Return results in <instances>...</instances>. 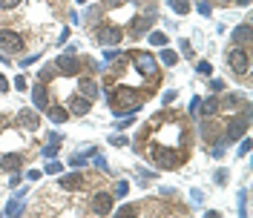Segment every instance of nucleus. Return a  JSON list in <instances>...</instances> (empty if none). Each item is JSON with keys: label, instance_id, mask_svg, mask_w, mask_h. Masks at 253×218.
Here are the masks:
<instances>
[{"label": "nucleus", "instance_id": "f257e3e1", "mask_svg": "<svg viewBox=\"0 0 253 218\" xmlns=\"http://www.w3.org/2000/svg\"><path fill=\"white\" fill-rule=\"evenodd\" d=\"M144 98H147V95L138 92V89L118 86V89L110 92V109L115 112V118H121V115H135V112L144 107Z\"/></svg>", "mask_w": 253, "mask_h": 218}, {"label": "nucleus", "instance_id": "f03ea898", "mask_svg": "<svg viewBox=\"0 0 253 218\" xmlns=\"http://www.w3.org/2000/svg\"><path fill=\"white\" fill-rule=\"evenodd\" d=\"M126 55H132V61H135V69H138L141 75H147V78L156 83L158 75H161V69H158L156 55H153V52H147V49H135V52H126Z\"/></svg>", "mask_w": 253, "mask_h": 218}, {"label": "nucleus", "instance_id": "7ed1b4c3", "mask_svg": "<svg viewBox=\"0 0 253 218\" xmlns=\"http://www.w3.org/2000/svg\"><path fill=\"white\" fill-rule=\"evenodd\" d=\"M55 69L61 72L63 78H75L81 75V58H78V49L75 46H66L58 55V61H55Z\"/></svg>", "mask_w": 253, "mask_h": 218}, {"label": "nucleus", "instance_id": "20e7f679", "mask_svg": "<svg viewBox=\"0 0 253 218\" xmlns=\"http://www.w3.org/2000/svg\"><path fill=\"white\" fill-rule=\"evenodd\" d=\"M227 66L236 72L239 78H245L251 72V49L248 46H230L227 52Z\"/></svg>", "mask_w": 253, "mask_h": 218}, {"label": "nucleus", "instance_id": "39448f33", "mask_svg": "<svg viewBox=\"0 0 253 218\" xmlns=\"http://www.w3.org/2000/svg\"><path fill=\"white\" fill-rule=\"evenodd\" d=\"M112 207H115V195H112L110 189L92 192V198H89V213H92V216H110Z\"/></svg>", "mask_w": 253, "mask_h": 218}, {"label": "nucleus", "instance_id": "423d86ee", "mask_svg": "<svg viewBox=\"0 0 253 218\" xmlns=\"http://www.w3.org/2000/svg\"><path fill=\"white\" fill-rule=\"evenodd\" d=\"M26 46V40H23V35L15 29H0V52L3 55H17V52H23Z\"/></svg>", "mask_w": 253, "mask_h": 218}, {"label": "nucleus", "instance_id": "0eeeda50", "mask_svg": "<svg viewBox=\"0 0 253 218\" xmlns=\"http://www.w3.org/2000/svg\"><path fill=\"white\" fill-rule=\"evenodd\" d=\"M248 121H251V109H245L242 118H230V121H224V141L230 144V141L245 138V132H248Z\"/></svg>", "mask_w": 253, "mask_h": 218}, {"label": "nucleus", "instance_id": "6e6552de", "mask_svg": "<svg viewBox=\"0 0 253 218\" xmlns=\"http://www.w3.org/2000/svg\"><path fill=\"white\" fill-rule=\"evenodd\" d=\"M95 40H98L101 46H118V43L124 40V32L118 29V26H112V23H104V26L95 29Z\"/></svg>", "mask_w": 253, "mask_h": 218}, {"label": "nucleus", "instance_id": "1a4fd4ad", "mask_svg": "<svg viewBox=\"0 0 253 218\" xmlns=\"http://www.w3.org/2000/svg\"><path fill=\"white\" fill-rule=\"evenodd\" d=\"M66 109H69V115H78V118H84V115H89L92 112V101L89 98H84V95H72L69 101H66Z\"/></svg>", "mask_w": 253, "mask_h": 218}, {"label": "nucleus", "instance_id": "9d476101", "mask_svg": "<svg viewBox=\"0 0 253 218\" xmlns=\"http://www.w3.org/2000/svg\"><path fill=\"white\" fill-rule=\"evenodd\" d=\"M23 164H26L23 152H3L0 155V170L3 172H17V170H23Z\"/></svg>", "mask_w": 253, "mask_h": 218}, {"label": "nucleus", "instance_id": "9b49d317", "mask_svg": "<svg viewBox=\"0 0 253 218\" xmlns=\"http://www.w3.org/2000/svg\"><path fill=\"white\" fill-rule=\"evenodd\" d=\"M17 126L26 129V132H38V126H41L38 112H35V109H20V112H17Z\"/></svg>", "mask_w": 253, "mask_h": 218}, {"label": "nucleus", "instance_id": "f8f14e48", "mask_svg": "<svg viewBox=\"0 0 253 218\" xmlns=\"http://www.w3.org/2000/svg\"><path fill=\"white\" fill-rule=\"evenodd\" d=\"M32 104H35V109H43V112H46L49 92H46V83H43V80H38V83L32 86Z\"/></svg>", "mask_w": 253, "mask_h": 218}, {"label": "nucleus", "instance_id": "ddd939ff", "mask_svg": "<svg viewBox=\"0 0 253 218\" xmlns=\"http://www.w3.org/2000/svg\"><path fill=\"white\" fill-rule=\"evenodd\" d=\"M78 92L84 95V98H89V101H95L98 98V92H101V86H98V80L95 78H78Z\"/></svg>", "mask_w": 253, "mask_h": 218}, {"label": "nucleus", "instance_id": "4468645a", "mask_svg": "<svg viewBox=\"0 0 253 218\" xmlns=\"http://www.w3.org/2000/svg\"><path fill=\"white\" fill-rule=\"evenodd\" d=\"M153 23H156V12L150 9V12H147V15H144V17H138V20L132 23V32H129V35H132V37H141V35H144V32H147V29H150Z\"/></svg>", "mask_w": 253, "mask_h": 218}, {"label": "nucleus", "instance_id": "2eb2a0df", "mask_svg": "<svg viewBox=\"0 0 253 218\" xmlns=\"http://www.w3.org/2000/svg\"><path fill=\"white\" fill-rule=\"evenodd\" d=\"M233 46L251 49V23H239L236 29H233Z\"/></svg>", "mask_w": 253, "mask_h": 218}, {"label": "nucleus", "instance_id": "dca6fc26", "mask_svg": "<svg viewBox=\"0 0 253 218\" xmlns=\"http://www.w3.org/2000/svg\"><path fill=\"white\" fill-rule=\"evenodd\" d=\"M58 184H61V189H81L84 187V175H81L78 170H72L69 175H61Z\"/></svg>", "mask_w": 253, "mask_h": 218}, {"label": "nucleus", "instance_id": "f3484780", "mask_svg": "<svg viewBox=\"0 0 253 218\" xmlns=\"http://www.w3.org/2000/svg\"><path fill=\"white\" fill-rule=\"evenodd\" d=\"M58 144H61V135H58V132H52V135L43 141V146H41V155H43V158H55V155H58V149H61Z\"/></svg>", "mask_w": 253, "mask_h": 218}, {"label": "nucleus", "instance_id": "a211bd4d", "mask_svg": "<svg viewBox=\"0 0 253 218\" xmlns=\"http://www.w3.org/2000/svg\"><path fill=\"white\" fill-rule=\"evenodd\" d=\"M46 115L52 118V124H66V121H69V109H66V107H58V104H49V107H46Z\"/></svg>", "mask_w": 253, "mask_h": 218}, {"label": "nucleus", "instance_id": "6ab92c4d", "mask_svg": "<svg viewBox=\"0 0 253 218\" xmlns=\"http://www.w3.org/2000/svg\"><path fill=\"white\" fill-rule=\"evenodd\" d=\"M199 112L205 115V118H210V115H216L219 112V98H199Z\"/></svg>", "mask_w": 253, "mask_h": 218}, {"label": "nucleus", "instance_id": "aec40b11", "mask_svg": "<svg viewBox=\"0 0 253 218\" xmlns=\"http://www.w3.org/2000/svg\"><path fill=\"white\" fill-rule=\"evenodd\" d=\"M23 210H26V204H23V198H17V195H12V201H9L6 207H3V213H0V216H20Z\"/></svg>", "mask_w": 253, "mask_h": 218}, {"label": "nucleus", "instance_id": "412c9836", "mask_svg": "<svg viewBox=\"0 0 253 218\" xmlns=\"http://www.w3.org/2000/svg\"><path fill=\"white\" fill-rule=\"evenodd\" d=\"M158 58H161V63H164L167 69H173L175 63H178V52H175V49L161 46V52H158Z\"/></svg>", "mask_w": 253, "mask_h": 218}, {"label": "nucleus", "instance_id": "4be33fe9", "mask_svg": "<svg viewBox=\"0 0 253 218\" xmlns=\"http://www.w3.org/2000/svg\"><path fill=\"white\" fill-rule=\"evenodd\" d=\"M167 9H170L173 15H187L190 9H193V3H190V0H167Z\"/></svg>", "mask_w": 253, "mask_h": 218}, {"label": "nucleus", "instance_id": "5701e85b", "mask_svg": "<svg viewBox=\"0 0 253 218\" xmlns=\"http://www.w3.org/2000/svg\"><path fill=\"white\" fill-rule=\"evenodd\" d=\"M207 149H210L213 158H224V152H227V141H224V135H221V138H213V144H210Z\"/></svg>", "mask_w": 253, "mask_h": 218}, {"label": "nucleus", "instance_id": "b1692460", "mask_svg": "<svg viewBox=\"0 0 253 218\" xmlns=\"http://www.w3.org/2000/svg\"><path fill=\"white\" fill-rule=\"evenodd\" d=\"M245 101H248V98H245V95H224V101H219V107H227V109H236L239 104H245Z\"/></svg>", "mask_w": 253, "mask_h": 218}, {"label": "nucleus", "instance_id": "393cba45", "mask_svg": "<svg viewBox=\"0 0 253 218\" xmlns=\"http://www.w3.org/2000/svg\"><path fill=\"white\" fill-rule=\"evenodd\" d=\"M147 40H150V46H167V32L153 29L150 35H147Z\"/></svg>", "mask_w": 253, "mask_h": 218}, {"label": "nucleus", "instance_id": "a878e982", "mask_svg": "<svg viewBox=\"0 0 253 218\" xmlns=\"http://www.w3.org/2000/svg\"><path fill=\"white\" fill-rule=\"evenodd\" d=\"M202 132H205V138H219V124L216 121H210V118H205V124H202Z\"/></svg>", "mask_w": 253, "mask_h": 218}, {"label": "nucleus", "instance_id": "bb28decb", "mask_svg": "<svg viewBox=\"0 0 253 218\" xmlns=\"http://www.w3.org/2000/svg\"><path fill=\"white\" fill-rule=\"evenodd\" d=\"M55 75H58V69H55V63H43V66H41V72H38V78L43 80V83H49V80L55 78Z\"/></svg>", "mask_w": 253, "mask_h": 218}, {"label": "nucleus", "instance_id": "cd10ccee", "mask_svg": "<svg viewBox=\"0 0 253 218\" xmlns=\"http://www.w3.org/2000/svg\"><path fill=\"white\" fill-rule=\"evenodd\" d=\"M193 55H196V52H193V43H190L187 37H181V40H178V58H193Z\"/></svg>", "mask_w": 253, "mask_h": 218}, {"label": "nucleus", "instance_id": "c85d7f7f", "mask_svg": "<svg viewBox=\"0 0 253 218\" xmlns=\"http://www.w3.org/2000/svg\"><path fill=\"white\" fill-rule=\"evenodd\" d=\"M126 52H121V49H115V46H107V52H104V63H115V61H121Z\"/></svg>", "mask_w": 253, "mask_h": 218}, {"label": "nucleus", "instance_id": "c756f323", "mask_svg": "<svg viewBox=\"0 0 253 218\" xmlns=\"http://www.w3.org/2000/svg\"><path fill=\"white\" fill-rule=\"evenodd\" d=\"M61 170H63L61 161H55V158H46V167H43V172H46V175H61Z\"/></svg>", "mask_w": 253, "mask_h": 218}, {"label": "nucleus", "instance_id": "7c9ffc66", "mask_svg": "<svg viewBox=\"0 0 253 218\" xmlns=\"http://www.w3.org/2000/svg\"><path fill=\"white\" fill-rule=\"evenodd\" d=\"M126 192H129V181L121 178V181L115 184V189H112V195H115V198H126Z\"/></svg>", "mask_w": 253, "mask_h": 218}, {"label": "nucleus", "instance_id": "2f4dec72", "mask_svg": "<svg viewBox=\"0 0 253 218\" xmlns=\"http://www.w3.org/2000/svg\"><path fill=\"white\" fill-rule=\"evenodd\" d=\"M69 167H75V170H78V167H86V155H84V152H72V155H69Z\"/></svg>", "mask_w": 253, "mask_h": 218}, {"label": "nucleus", "instance_id": "473e14b6", "mask_svg": "<svg viewBox=\"0 0 253 218\" xmlns=\"http://www.w3.org/2000/svg\"><path fill=\"white\" fill-rule=\"evenodd\" d=\"M132 124H135V115H126V118H121V121H115V129L124 132V129H129Z\"/></svg>", "mask_w": 253, "mask_h": 218}, {"label": "nucleus", "instance_id": "72a5a7b5", "mask_svg": "<svg viewBox=\"0 0 253 218\" xmlns=\"http://www.w3.org/2000/svg\"><path fill=\"white\" fill-rule=\"evenodd\" d=\"M196 72H199V75H213V63L210 61H199L196 63Z\"/></svg>", "mask_w": 253, "mask_h": 218}, {"label": "nucleus", "instance_id": "f704fd0d", "mask_svg": "<svg viewBox=\"0 0 253 218\" xmlns=\"http://www.w3.org/2000/svg\"><path fill=\"white\" fill-rule=\"evenodd\" d=\"M239 216H248V189L239 192Z\"/></svg>", "mask_w": 253, "mask_h": 218}, {"label": "nucleus", "instance_id": "c9c22d12", "mask_svg": "<svg viewBox=\"0 0 253 218\" xmlns=\"http://www.w3.org/2000/svg\"><path fill=\"white\" fill-rule=\"evenodd\" d=\"M135 178H138V184H147V181H153V178H156V172H153V170H138Z\"/></svg>", "mask_w": 253, "mask_h": 218}, {"label": "nucleus", "instance_id": "e433bc0d", "mask_svg": "<svg viewBox=\"0 0 253 218\" xmlns=\"http://www.w3.org/2000/svg\"><path fill=\"white\" fill-rule=\"evenodd\" d=\"M213 181H216L219 187H224V184H227V170H216L213 172Z\"/></svg>", "mask_w": 253, "mask_h": 218}, {"label": "nucleus", "instance_id": "4c0bfd02", "mask_svg": "<svg viewBox=\"0 0 253 218\" xmlns=\"http://www.w3.org/2000/svg\"><path fill=\"white\" fill-rule=\"evenodd\" d=\"M20 3H23V0H0V9H3V12H9V9H17Z\"/></svg>", "mask_w": 253, "mask_h": 218}, {"label": "nucleus", "instance_id": "58836bf2", "mask_svg": "<svg viewBox=\"0 0 253 218\" xmlns=\"http://www.w3.org/2000/svg\"><path fill=\"white\" fill-rule=\"evenodd\" d=\"M196 9H199V15H205V17H210V12H213L207 0H199V6H196Z\"/></svg>", "mask_w": 253, "mask_h": 218}, {"label": "nucleus", "instance_id": "ea45409f", "mask_svg": "<svg viewBox=\"0 0 253 218\" xmlns=\"http://www.w3.org/2000/svg\"><path fill=\"white\" fill-rule=\"evenodd\" d=\"M92 164H95V167H98V170L110 172V167H107V161H104V158H101V155H95V152H92Z\"/></svg>", "mask_w": 253, "mask_h": 218}, {"label": "nucleus", "instance_id": "a19ab883", "mask_svg": "<svg viewBox=\"0 0 253 218\" xmlns=\"http://www.w3.org/2000/svg\"><path fill=\"white\" fill-rule=\"evenodd\" d=\"M124 6V0H101V9H118Z\"/></svg>", "mask_w": 253, "mask_h": 218}, {"label": "nucleus", "instance_id": "79ce46f5", "mask_svg": "<svg viewBox=\"0 0 253 218\" xmlns=\"http://www.w3.org/2000/svg\"><path fill=\"white\" fill-rule=\"evenodd\" d=\"M15 89H17V92H26V75L15 78Z\"/></svg>", "mask_w": 253, "mask_h": 218}, {"label": "nucleus", "instance_id": "37998d69", "mask_svg": "<svg viewBox=\"0 0 253 218\" xmlns=\"http://www.w3.org/2000/svg\"><path fill=\"white\" fill-rule=\"evenodd\" d=\"M210 89H213V92H221V89H224V80H221V78H213V80H210Z\"/></svg>", "mask_w": 253, "mask_h": 218}, {"label": "nucleus", "instance_id": "c03bdc74", "mask_svg": "<svg viewBox=\"0 0 253 218\" xmlns=\"http://www.w3.org/2000/svg\"><path fill=\"white\" fill-rule=\"evenodd\" d=\"M98 12H101V6H89V12H86V23H92L95 17H98Z\"/></svg>", "mask_w": 253, "mask_h": 218}, {"label": "nucleus", "instance_id": "a18cd8bd", "mask_svg": "<svg viewBox=\"0 0 253 218\" xmlns=\"http://www.w3.org/2000/svg\"><path fill=\"white\" fill-rule=\"evenodd\" d=\"M251 146H253L251 138H245V141H242V146H239V155H248V152H251Z\"/></svg>", "mask_w": 253, "mask_h": 218}, {"label": "nucleus", "instance_id": "49530a36", "mask_svg": "<svg viewBox=\"0 0 253 218\" xmlns=\"http://www.w3.org/2000/svg\"><path fill=\"white\" fill-rule=\"evenodd\" d=\"M110 144L112 146H126V138H121V135H110Z\"/></svg>", "mask_w": 253, "mask_h": 218}, {"label": "nucleus", "instance_id": "de8ad7c7", "mask_svg": "<svg viewBox=\"0 0 253 218\" xmlns=\"http://www.w3.org/2000/svg\"><path fill=\"white\" fill-rule=\"evenodd\" d=\"M38 58H41V55H26V58H20V66L26 69V66H29V63H35Z\"/></svg>", "mask_w": 253, "mask_h": 218}, {"label": "nucleus", "instance_id": "09e8293b", "mask_svg": "<svg viewBox=\"0 0 253 218\" xmlns=\"http://www.w3.org/2000/svg\"><path fill=\"white\" fill-rule=\"evenodd\" d=\"M17 184H20V170H17V172H12V178H9V187H12V189H15Z\"/></svg>", "mask_w": 253, "mask_h": 218}, {"label": "nucleus", "instance_id": "8fccbe9b", "mask_svg": "<svg viewBox=\"0 0 253 218\" xmlns=\"http://www.w3.org/2000/svg\"><path fill=\"white\" fill-rule=\"evenodd\" d=\"M41 175H43V170H29V172H26V178H29V181H38Z\"/></svg>", "mask_w": 253, "mask_h": 218}, {"label": "nucleus", "instance_id": "3c124183", "mask_svg": "<svg viewBox=\"0 0 253 218\" xmlns=\"http://www.w3.org/2000/svg\"><path fill=\"white\" fill-rule=\"evenodd\" d=\"M190 192H193V195H190L193 201H196V204H202V198H205V195H202V189H190Z\"/></svg>", "mask_w": 253, "mask_h": 218}, {"label": "nucleus", "instance_id": "603ef678", "mask_svg": "<svg viewBox=\"0 0 253 218\" xmlns=\"http://www.w3.org/2000/svg\"><path fill=\"white\" fill-rule=\"evenodd\" d=\"M196 112H199V95L190 101V115H196Z\"/></svg>", "mask_w": 253, "mask_h": 218}, {"label": "nucleus", "instance_id": "864d4df0", "mask_svg": "<svg viewBox=\"0 0 253 218\" xmlns=\"http://www.w3.org/2000/svg\"><path fill=\"white\" fill-rule=\"evenodd\" d=\"M6 92H9V80L0 75V95H6Z\"/></svg>", "mask_w": 253, "mask_h": 218}, {"label": "nucleus", "instance_id": "5fc2aeb1", "mask_svg": "<svg viewBox=\"0 0 253 218\" xmlns=\"http://www.w3.org/2000/svg\"><path fill=\"white\" fill-rule=\"evenodd\" d=\"M170 101H175V89H167L164 92V104H170Z\"/></svg>", "mask_w": 253, "mask_h": 218}, {"label": "nucleus", "instance_id": "6e6d98bb", "mask_svg": "<svg viewBox=\"0 0 253 218\" xmlns=\"http://www.w3.org/2000/svg\"><path fill=\"white\" fill-rule=\"evenodd\" d=\"M69 20H72V23H81V15L75 12V9H69Z\"/></svg>", "mask_w": 253, "mask_h": 218}, {"label": "nucleus", "instance_id": "4d7b16f0", "mask_svg": "<svg viewBox=\"0 0 253 218\" xmlns=\"http://www.w3.org/2000/svg\"><path fill=\"white\" fill-rule=\"evenodd\" d=\"M233 3H236V6H248V3H251V0H233Z\"/></svg>", "mask_w": 253, "mask_h": 218}, {"label": "nucleus", "instance_id": "13d9d810", "mask_svg": "<svg viewBox=\"0 0 253 218\" xmlns=\"http://www.w3.org/2000/svg\"><path fill=\"white\" fill-rule=\"evenodd\" d=\"M213 3H219V6H227V3H233V0H213Z\"/></svg>", "mask_w": 253, "mask_h": 218}, {"label": "nucleus", "instance_id": "bf43d9fd", "mask_svg": "<svg viewBox=\"0 0 253 218\" xmlns=\"http://www.w3.org/2000/svg\"><path fill=\"white\" fill-rule=\"evenodd\" d=\"M78 3H89V0H78Z\"/></svg>", "mask_w": 253, "mask_h": 218}, {"label": "nucleus", "instance_id": "052dcab7", "mask_svg": "<svg viewBox=\"0 0 253 218\" xmlns=\"http://www.w3.org/2000/svg\"><path fill=\"white\" fill-rule=\"evenodd\" d=\"M52 3H61V0H52Z\"/></svg>", "mask_w": 253, "mask_h": 218}]
</instances>
